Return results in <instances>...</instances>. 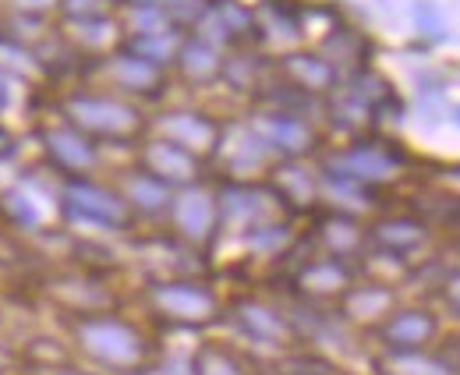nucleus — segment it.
I'll return each instance as SVG.
<instances>
[{
    "label": "nucleus",
    "mask_w": 460,
    "mask_h": 375,
    "mask_svg": "<svg viewBox=\"0 0 460 375\" xmlns=\"http://www.w3.org/2000/svg\"><path fill=\"white\" fill-rule=\"evenodd\" d=\"M75 362L103 375H156L167 362L164 333L131 316L128 308L93 312V316H58Z\"/></svg>",
    "instance_id": "obj_1"
},
{
    "label": "nucleus",
    "mask_w": 460,
    "mask_h": 375,
    "mask_svg": "<svg viewBox=\"0 0 460 375\" xmlns=\"http://www.w3.org/2000/svg\"><path fill=\"white\" fill-rule=\"evenodd\" d=\"M138 305L142 319L156 326L160 333H213L224 326L227 312V294L206 276V272H188V276H156L138 287Z\"/></svg>",
    "instance_id": "obj_2"
},
{
    "label": "nucleus",
    "mask_w": 460,
    "mask_h": 375,
    "mask_svg": "<svg viewBox=\"0 0 460 375\" xmlns=\"http://www.w3.org/2000/svg\"><path fill=\"white\" fill-rule=\"evenodd\" d=\"M54 117L78 128L85 138H93L103 149L107 146L135 149L149 135V113L146 110L124 100V96L107 93V89H96V85L64 89L54 103Z\"/></svg>",
    "instance_id": "obj_3"
},
{
    "label": "nucleus",
    "mask_w": 460,
    "mask_h": 375,
    "mask_svg": "<svg viewBox=\"0 0 460 375\" xmlns=\"http://www.w3.org/2000/svg\"><path fill=\"white\" fill-rule=\"evenodd\" d=\"M60 227L82 237H131L138 230L117 188L103 177H64L54 202Z\"/></svg>",
    "instance_id": "obj_4"
},
{
    "label": "nucleus",
    "mask_w": 460,
    "mask_h": 375,
    "mask_svg": "<svg viewBox=\"0 0 460 375\" xmlns=\"http://www.w3.org/2000/svg\"><path fill=\"white\" fill-rule=\"evenodd\" d=\"M224 326H230V333L252 347V351H270L288 354L297 347H312L305 336V326L297 319V312L284 308L280 301H273L262 290H237L227 298V312H224Z\"/></svg>",
    "instance_id": "obj_5"
},
{
    "label": "nucleus",
    "mask_w": 460,
    "mask_h": 375,
    "mask_svg": "<svg viewBox=\"0 0 460 375\" xmlns=\"http://www.w3.org/2000/svg\"><path fill=\"white\" fill-rule=\"evenodd\" d=\"M315 166H319V174L341 177V181H350V184L390 192L407 174L411 156L394 138H386L379 131H368V135L347 138L344 146H326L315 156Z\"/></svg>",
    "instance_id": "obj_6"
},
{
    "label": "nucleus",
    "mask_w": 460,
    "mask_h": 375,
    "mask_svg": "<svg viewBox=\"0 0 460 375\" xmlns=\"http://www.w3.org/2000/svg\"><path fill=\"white\" fill-rule=\"evenodd\" d=\"M43 305L54 308V316H93V312H114L128 308V298L117 290L107 269H58L40 280Z\"/></svg>",
    "instance_id": "obj_7"
},
{
    "label": "nucleus",
    "mask_w": 460,
    "mask_h": 375,
    "mask_svg": "<svg viewBox=\"0 0 460 375\" xmlns=\"http://www.w3.org/2000/svg\"><path fill=\"white\" fill-rule=\"evenodd\" d=\"M164 234L199 259H209L220 248V199L217 181H202L191 188L173 192L171 213L164 219Z\"/></svg>",
    "instance_id": "obj_8"
},
{
    "label": "nucleus",
    "mask_w": 460,
    "mask_h": 375,
    "mask_svg": "<svg viewBox=\"0 0 460 375\" xmlns=\"http://www.w3.org/2000/svg\"><path fill=\"white\" fill-rule=\"evenodd\" d=\"M217 199H220V245L241 241L259 227L294 219L284 199L266 181H217Z\"/></svg>",
    "instance_id": "obj_9"
},
{
    "label": "nucleus",
    "mask_w": 460,
    "mask_h": 375,
    "mask_svg": "<svg viewBox=\"0 0 460 375\" xmlns=\"http://www.w3.org/2000/svg\"><path fill=\"white\" fill-rule=\"evenodd\" d=\"M85 75L93 78L96 89H107L114 96H124L131 103H153L164 100L171 89V71L142 60V57L128 54L117 47L114 54H103L96 60H85Z\"/></svg>",
    "instance_id": "obj_10"
},
{
    "label": "nucleus",
    "mask_w": 460,
    "mask_h": 375,
    "mask_svg": "<svg viewBox=\"0 0 460 375\" xmlns=\"http://www.w3.org/2000/svg\"><path fill=\"white\" fill-rule=\"evenodd\" d=\"M308 245V241H305ZM361 276V269L333 255H319L308 248V255H301L290 269L288 283L297 305L315 308V312H333L337 301L354 287V280Z\"/></svg>",
    "instance_id": "obj_11"
},
{
    "label": "nucleus",
    "mask_w": 460,
    "mask_h": 375,
    "mask_svg": "<svg viewBox=\"0 0 460 375\" xmlns=\"http://www.w3.org/2000/svg\"><path fill=\"white\" fill-rule=\"evenodd\" d=\"M36 146L40 163L64 177H100L103 170V146L85 138L78 128L64 124L60 117H47L36 124Z\"/></svg>",
    "instance_id": "obj_12"
},
{
    "label": "nucleus",
    "mask_w": 460,
    "mask_h": 375,
    "mask_svg": "<svg viewBox=\"0 0 460 375\" xmlns=\"http://www.w3.org/2000/svg\"><path fill=\"white\" fill-rule=\"evenodd\" d=\"M224 128H227V121H220L217 113L202 107H167L149 117V135H160L173 146L188 149L206 166H213L217 153H220Z\"/></svg>",
    "instance_id": "obj_13"
},
{
    "label": "nucleus",
    "mask_w": 460,
    "mask_h": 375,
    "mask_svg": "<svg viewBox=\"0 0 460 375\" xmlns=\"http://www.w3.org/2000/svg\"><path fill=\"white\" fill-rule=\"evenodd\" d=\"M244 121L266 142V149L277 160H315L326 149V138H323V131L315 128L312 117L259 107L252 110Z\"/></svg>",
    "instance_id": "obj_14"
},
{
    "label": "nucleus",
    "mask_w": 460,
    "mask_h": 375,
    "mask_svg": "<svg viewBox=\"0 0 460 375\" xmlns=\"http://www.w3.org/2000/svg\"><path fill=\"white\" fill-rule=\"evenodd\" d=\"M379 354H418L443 340V316L432 305L401 301V308L372 333Z\"/></svg>",
    "instance_id": "obj_15"
},
{
    "label": "nucleus",
    "mask_w": 460,
    "mask_h": 375,
    "mask_svg": "<svg viewBox=\"0 0 460 375\" xmlns=\"http://www.w3.org/2000/svg\"><path fill=\"white\" fill-rule=\"evenodd\" d=\"M401 301L403 298L397 283H386V280H376V276H358L354 287L337 301L333 319L341 322L347 333L372 336L383 322L401 308Z\"/></svg>",
    "instance_id": "obj_16"
},
{
    "label": "nucleus",
    "mask_w": 460,
    "mask_h": 375,
    "mask_svg": "<svg viewBox=\"0 0 460 375\" xmlns=\"http://www.w3.org/2000/svg\"><path fill=\"white\" fill-rule=\"evenodd\" d=\"M429 245H432V219H425L421 213L383 210L368 219V252L390 255L403 266H411Z\"/></svg>",
    "instance_id": "obj_17"
},
{
    "label": "nucleus",
    "mask_w": 460,
    "mask_h": 375,
    "mask_svg": "<svg viewBox=\"0 0 460 375\" xmlns=\"http://www.w3.org/2000/svg\"><path fill=\"white\" fill-rule=\"evenodd\" d=\"M305 241L319 255H333V259L358 266L368 255V219L337 213V210H315Z\"/></svg>",
    "instance_id": "obj_18"
},
{
    "label": "nucleus",
    "mask_w": 460,
    "mask_h": 375,
    "mask_svg": "<svg viewBox=\"0 0 460 375\" xmlns=\"http://www.w3.org/2000/svg\"><path fill=\"white\" fill-rule=\"evenodd\" d=\"M135 166H142L146 174H153L160 184H167L171 192L181 188H191V184H202L209 181V166L191 156L188 149L173 146L160 135H146L138 146H135Z\"/></svg>",
    "instance_id": "obj_19"
},
{
    "label": "nucleus",
    "mask_w": 460,
    "mask_h": 375,
    "mask_svg": "<svg viewBox=\"0 0 460 375\" xmlns=\"http://www.w3.org/2000/svg\"><path fill=\"white\" fill-rule=\"evenodd\" d=\"M213 163L220 166V181H266L273 163L280 160L248 128V121H234L224 128V142H220V153Z\"/></svg>",
    "instance_id": "obj_20"
},
{
    "label": "nucleus",
    "mask_w": 460,
    "mask_h": 375,
    "mask_svg": "<svg viewBox=\"0 0 460 375\" xmlns=\"http://www.w3.org/2000/svg\"><path fill=\"white\" fill-rule=\"evenodd\" d=\"M188 375H270L266 362L234 336H199L188 354Z\"/></svg>",
    "instance_id": "obj_21"
},
{
    "label": "nucleus",
    "mask_w": 460,
    "mask_h": 375,
    "mask_svg": "<svg viewBox=\"0 0 460 375\" xmlns=\"http://www.w3.org/2000/svg\"><path fill=\"white\" fill-rule=\"evenodd\" d=\"M111 184L117 188V195L124 199L128 213L135 216V223H164L167 213H171V202H173V192L167 184H160L153 174H146L142 166H120Z\"/></svg>",
    "instance_id": "obj_22"
},
{
    "label": "nucleus",
    "mask_w": 460,
    "mask_h": 375,
    "mask_svg": "<svg viewBox=\"0 0 460 375\" xmlns=\"http://www.w3.org/2000/svg\"><path fill=\"white\" fill-rule=\"evenodd\" d=\"M273 75H277L280 82L294 85V89H301V93L323 100V103H326V100L341 89V82H344V75H341L326 57L319 54V50H288V54H280L273 60Z\"/></svg>",
    "instance_id": "obj_23"
},
{
    "label": "nucleus",
    "mask_w": 460,
    "mask_h": 375,
    "mask_svg": "<svg viewBox=\"0 0 460 375\" xmlns=\"http://www.w3.org/2000/svg\"><path fill=\"white\" fill-rule=\"evenodd\" d=\"M266 184L284 199L294 219L297 216H312L323 206V181H319V166L308 160H280L273 163V170L266 174Z\"/></svg>",
    "instance_id": "obj_24"
},
{
    "label": "nucleus",
    "mask_w": 460,
    "mask_h": 375,
    "mask_svg": "<svg viewBox=\"0 0 460 375\" xmlns=\"http://www.w3.org/2000/svg\"><path fill=\"white\" fill-rule=\"evenodd\" d=\"M60 40L71 47V54L82 60H96L103 54H114L124 40L117 14L111 18H75V22H58Z\"/></svg>",
    "instance_id": "obj_25"
},
{
    "label": "nucleus",
    "mask_w": 460,
    "mask_h": 375,
    "mask_svg": "<svg viewBox=\"0 0 460 375\" xmlns=\"http://www.w3.org/2000/svg\"><path fill=\"white\" fill-rule=\"evenodd\" d=\"M224 50H217L213 43H206L202 36L188 32L181 50L173 57V75L188 85V89H209V85H220V75H224Z\"/></svg>",
    "instance_id": "obj_26"
},
{
    "label": "nucleus",
    "mask_w": 460,
    "mask_h": 375,
    "mask_svg": "<svg viewBox=\"0 0 460 375\" xmlns=\"http://www.w3.org/2000/svg\"><path fill=\"white\" fill-rule=\"evenodd\" d=\"M372 372L379 375H460V347L450 351L443 340L418 354H376Z\"/></svg>",
    "instance_id": "obj_27"
},
{
    "label": "nucleus",
    "mask_w": 460,
    "mask_h": 375,
    "mask_svg": "<svg viewBox=\"0 0 460 375\" xmlns=\"http://www.w3.org/2000/svg\"><path fill=\"white\" fill-rule=\"evenodd\" d=\"M273 78V60H266L262 54L241 47V50H230L224 57V75H220V85H227L234 93H244V96H259V89Z\"/></svg>",
    "instance_id": "obj_28"
},
{
    "label": "nucleus",
    "mask_w": 460,
    "mask_h": 375,
    "mask_svg": "<svg viewBox=\"0 0 460 375\" xmlns=\"http://www.w3.org/2000/svg\"><path fill=\"white\" fill-rule=\"evenodd\" d=\"M75 354L64 340V333H29L18 340V372L22 369H60L71 365Z\"/></svg>",
    "instance_id": "obj_29"
},
{
    "label": "nucleus",
    "mask_w": 460,
    "mask_h": 375,
    "mask_svg": "<svg viewBox=\"0 0 460 375\" xmlns=\"http://www.w3.org/2000/svg\"><path fill=\"white\" fill-rule=\"evenodd\" d=\"M0 75L11 78L18 89H40V85H47V78H50L36 50L18 47V43H11V40H4V36H0Z\"/></svg>",
    "instance_id": "obj_30"
},
{
    "label": "nucleus",
    "mask_w": 460,
    "mask_h": 375,
    "mask_svg": "<svg viewBox=\"0 0 460 375\" xmlns=\"http://www.w3.org/2000/svg\"><path fill=\"white\" fill-rule=\"evenodd\" d=\"M266 372L270 375H350L330 354L315 351V347H297V351H288V354H277L266 362Z\"/></svg>",
    "instance_id": "obj_31"
},
{
    "label": "nucleus",
    "mask_w": 460,
    "mask_h": 375,
    "mask_svg": "<svg viewBox=\"0 0 460 375\" xmlns=\"http://www.w3.org/2000/svg\"><path fill=\"white\" fill-rule=\"evenodd\" d=\"M184 36H188V32H181V29H164V32H149V36H124V40H120V50H128V54L142 57V60H149V64L171 71L173 57L181 50Z\"/></svg>",
    "instance_id": "obj_32"
},
{
    "label": "nucleus",
    "mask_w": 460,
    "mask_h": 375,
    "mask_svg": "<svg viewBox=\"0 0 460 375\" xmlns=\"http://www.w3.org/2000/svg\"><path fill=\"white\" fill-rule=\"evenodd\" d=\"M0 223L14 230H43V206L40 195H32L22 184H7L0 192Z\"/></svg>",
    "instance_id": "obj_33"
},
{
    "label": "nucleus",
    "mask_w": 460,
    "mask_h": 375,
    "mask_svg": "<svg viewBox=\"0 0 460 375\" xmlns=\"http://www.w3.org/2000/svg\"><path fill=\"white\" fill-rule=\"evenodd\" d=\"M54 32H58V22H50V18H32V14H14V11L0 14V36L18 47L40 50Z\"/></svg>",
    "instance_id": "obj_34"
},
{
    "label": "nucleus",
    "mask_w": 460,
    "mask_h": 375,
    "mask_svg": "<svg viewBox=\"0 0 460 375\" xmlns=\"http://www.w3.org/2000/svg\"><path fill=\"white\" fill-rule=\"evenodd\" d=\"M156 4L164 7L173 29H181V32H195L199 22L213 11V0H156Z\"/></svg>",
    "instance_id": "obj_35"
},
{
    "label": "nucleus",
    "mask_w": 460,
    "mask_h": 375,
    "mask_svg": "<svg viewBox=\"0 0 460 375\" xmlns=\"http://www.w3.org/2000/svg\"><path fill=\"white\" fill-rule=\"evenodd\" d=\"M117 14L114 0H60L58 22H75V18H111Z\"/></svg>",
    "instance_id": "obj_36"
},
{
    "label": "nucleus",
    "mask_w": 460,
    "mask_h": 375,
    "mask_svg": "<svg viewBox=\"0 0 460 375\" xmlns=\"http://www.w3.org/2000/svg\"><path fill=\"white\" fill-rule=\"evenodd\" d=\"M411 14H414V25H418L421 36H429V40H447L450 36L447 32V22H443V11L432 0H418L411 7Z\"/></svg>",
    "instance_id": "obj_37"
},
{
    "label": "nucleus",
    "mask_w": 460,
    "mask_h": 375,
    "mask_svg": "<svg viewBox=\"0 0 460 375\" xmlns=\"http://www.w3.org/2000/svg\"><path fill=\"white\" fill-rule=\"evenodd\" d=\"M436 301H439V316H450V319L460 322V269H450L443 272L439 287H436Z\"/></svg>",
    "instance_id": "obj_38"
},
{
    "label": "nucleus",
    "mask_w": 460,
    "mask_h": 375,
    "mask_svg": "<svg viewBox=\"0 0 460 375\" xmlns=\"http://www.w3.org/2000/svg\"><path fill=\"white\" fill-rule=\"evenodd\" d=\"M4 4L14 14H32V18H50V22L60 11V0H4Z\"/></svg>",
    "instance_id": "obj_39"
},
{
    "label": "nucleus",
    "mask_w": 460,
    "mask_h": 375,
    "mask_svg": "<svg viewBox=\"0 0 460 375\" xmlns=\"http://www.w3.org/2000/svg\"><path fill=\"white\" fill-rule=\"evenodd\" d=\"M18 149H22V135L0 117V163L14 160L18 156Z\"/></svg>",
    "instance_id": "obj_40"
},
{
    "label": "nucleus",
    "mask_w": 460,
    "mask_h": 375,
    "mask_svg": "<svg viewBox=\"0 0 460 375\" xmlns=\"http://www.w3.org/2000/svg\"><path fill=\"white\" fill-rule=\"evenodd\" d=\"M14 375H103V372H96V369H89L82 362H71V365H60V369H22V372Z\"/></svg>",
    "instance_id": "obj_41"
},
{
    "label": "nucleus",
    "mask_w": 460,
    "mask_h": 375,
    "mask_svg": "<svg viewBox=\"0 0 460 375\" xmlns=\"http://www.w3.org/2000/svg\"><path fill=\"white\" fill-rule=\"evenodd\" d=\"M0 372H18V340L0 336Z\"/></svg>",
    "instance_id": "obj_42"
},
{
    "label": "nucleus",
    "mask_w": 460,
    "mask_h": 375,
    "mask_svg": "<svg viewBox=\"0 0 460 375\" xmlns=\"http://www.w3.org/2000/svg\"><path fill=\"white\" fill-rule=\"evenodd\" d=\"M117 11H124V7H142V4H156V0H114Z\"/></svg>",
    "instance_id": "obj_43"
},
{
    "label": "nucleus",
    "mask_w": 460,
    "mask_h": 375,
    "mask_svg": "<svg viewBox=\"0 0 460 375\" xmlns=\"http://www.w3.org/2000/svg\"><path fill=\"white\" fill-rule=\"evenodd\" d=\"M234 4H241V7H248V11H259L266 0H234Z\"/></svg>",
    "instance_id": "obj_44"
},
{
    "label": "nucleus",
    "mask_w": 460,
    "mask_h": 375,
    "mask_svg": "<svg viewBox=\"0 0 460 375\" xmlns=\"http://www.w3.org/2000/svg\"><path fill=\"white\" fill-rule=\"evenodd\" d=\"M454 124L460 128V107H454Z\"/></svg>",
    "instance_id": "obj_45"
},
{
    "label": "nucleus",
    "mask_w": 460,
    "mask_h": 375,
    "mask_svg": "<svg viewBox=\"0 0 460 375\" xmlns=\"http://www.w3.org/2000/svg\"><path fill=\"white\" fill-rule=\"evenodd\" d=\"M0 326H4V305H0Z\"/></svg>",
    "instance_id": "obj_46"
},
{
    "label": "nucleus",
    "mask_w": 460,
    "mask_h": 375,
    "mask_svg": "<svg viewBox=\"0 0 460 375\" xmlns=\"http://www.w3.org/2000/svg\"><path fill=\"white\" fill-rule=\"evenodd\" d=\"M0 375H11V372H0Z\"/></svg>",
    "instance_id": "obj_47"
},
{
    "label": "nucleus",
    "mask_w": 460,
    "mask_h": 375,
    "mask_svg": "<svg viewBox=\"0 0 460 375\" xmlns=\"http://www.w3.org/2000/svg\"><path fill=\"white\" fill-rule=\"evenodd\" d=\"M368 375H379V372H368Z\"/></svg>",
    "instance_id": "obj_48"
}]
</instances>
